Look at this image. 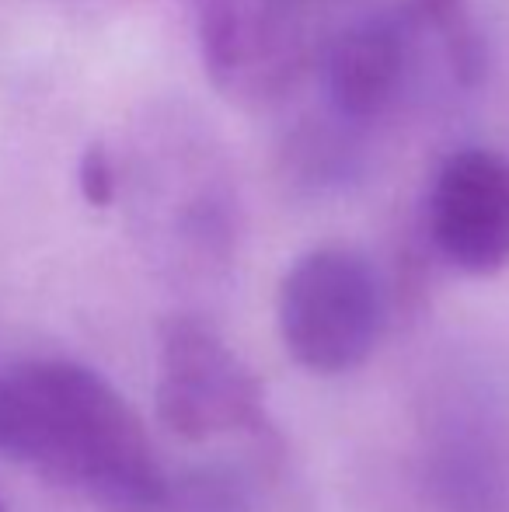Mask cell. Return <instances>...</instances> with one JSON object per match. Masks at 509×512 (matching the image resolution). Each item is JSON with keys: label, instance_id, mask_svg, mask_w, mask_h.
<instances>
[{"label": "cell", "instance_id": "6da1fadb", "mask_svg": "<svg viewBox=\"0 0 509 512\" xmlns=\"http://www.w3.org/2000/svg\"><path fill=\"white\" fill-rule=\"evenodd\" d=\"M0 457L105 512H157L168 488L140 415L70 359L0 370Z\"/></svg>", "mask_w": 509, "mask_h": 512}, {"label": "cell", "instance_id": "7a4b0ae2", "mask_svg": "<svg viewBox=\"0 0 509 512\" xmlns=\"http://www.w3.org/2000/svg\"><path fill=\"white\" fill-rule=\"evenodd\" d=\"M384 286L370 258L346 244H321L286 269L276 293L283 349L318 377H339L370 359L384 335Z\"/></svg>", "mask_w": 509, "mask_h": 512}, {"label": "cell", "instance_id": "3957f363", "mask_svg": "<svg viewBox=\"0 0 509 512\" xmlns=\"http://www.w3.org/2000/svg\"><path fill=\"white\" fill-rule=\"evenodd\" d=\"M154 405L164 429L189 443L231 432L276 439L252 366L199 317L161 324Z\"/></svg>", "mask_w": 509, "mask_h": 512}, {"label": "cell", "instance_id": "277c9868", "mask_svg": "<svg viewBox=\"0 0 509 512\" xmlns=\"http://www.w3.org/2000/svg\"><path fill=\"white\" fill-rule=\"evenodd\" d=\"M199 53L213 88L241 105L293 91L314 56L321 0H196Z\"/></svg>", "mask_w": 509, "mask_h": 512}, {"label": "cell", "instance_id": "5b68a950", "mask_svg": "<svg viewBox=\"0 0 509 512\" xmlns=\"http://www.w3.org/2000/svg\"><path fill=\"white\" fill-rule=\"evenodd\" d=\"M426 234L436 255L468 276L509 265V157L468 147L443 157L426 199Z\"/></svg>", "mask_w": 509, "mask_h": 512}, {"label": "cell", "instance_id": "8992f818", "mask_svg": "<svg viewBox=\"0 0 509 512\" xmlns=\"http://www.w3.org/2000/svg\"><path fill=\"white\" fill-rule=\"evenodd\" d=\"M408 21L363 18L342 28L325 53L328 102L346 122H374L394 105L408 70Z\"/></svg>", "mask_w": 509, "mask_h": 512}, {"label": "cell", "instance_id": "52a82bcc", "mask_svg": "<svg viewBox=\"0 0 509 512\" xmlns=\"http://www.w3.org/2000/svg\"><path fill=\"white\" fill-rule=\"evenodd\" d=\"M405 18L412 32L436 42L447 70L461 88H475L485 77V39L468 0H408Z\"/></svg>", "mask_w": 509, "mask_h": 512}, {"label": "cell", "instance_id": "ba28073f", "mask_svg": "<svg viewBox=\"0 0 509 512\" xmlns=\"http://www.w3.org/2000/svg\"><path fill=\"white\" fill-rule=\"evenodd\" d=\"M157 512H255V502L238 471L224 464H199L168 481Z\"/></svg>", "mask_w": 509, "mask_h": 512}, {"label": "cell", "instance_id": "9c48e42d", "mask_svg": "<svg viewBox=\"0 0 509 512\" xmlns=\"http://www.w3.org/2000/svg\"><path fill=\"white\" fill-rule=\"evenodd\" d=\"M77 185H81V196L88 199V206L105 209V206L116 203L119 171H116V161H112L105 143H91V147L81 154V164H77Z\"/></svg>", "mask_w": 509, "mask_h": 512}, {"label": "cell", "instance_id": "30bf717a", "mask_svg": "<svg viewBox=\"0 0 509 512\" xmlns=\"http://www.w3.org/2000/svg\"><path fill=\"white\" fill-rule=\"evenodd\" d=\"M0 512H7V509H4V502H0Z\"/></svg>", "mask_w": 509, "mask_h": 512}]
</instances>
